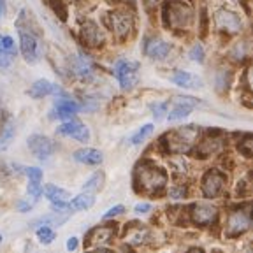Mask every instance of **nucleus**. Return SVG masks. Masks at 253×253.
Wrapping results in <instances>:
<instances>
[{"label":"nucleus","mask_w":253,"mask_h":253,"mask_svg":"<svg viewBox=\"0 0 253 253\" xmlns=\"http://www.w3.org/2000/svg\"><path fill=\"white\" fill-rule=\"evenodd\" d=\"M252 135L250 134H245L243 135V139L239 142H237V150H239V153L245 155L246 158L252 157Z\"/></svg>","instance_id":"nucleus-31"},{"label":"nucleus","mask_w":253,"mask_h":253,"mask_svg":"<svg viewBox=\"0 0 253 253\" xmlns=\"http://www.w3.org/2000/svg\"><path fill=\"white\" fill-rule=\"evenodd\" d=\"M14 120H12V116L5 115L4 120L0 122V150H5L11 144V141L14 139Z\"/></svg>","instance_id":"nucleus-21"},{"label":"nucleus","mask_w":253,"mask_h":253,"mask_svg":"<svg viewBox=\"0 0 253 253\" xmlns=\"http://www.w3.org/2000/svg\"><path fill=\"white\" fill-rule=\"evenodd\" d=\"M201 128L199 125H185L172 128L164 135L162 142L166 144V151L170 155H186L197 146Z\"/></svg>","instance_id":"nucleus-2"},{"label":"nucleus","mask_w":253,"mask_h":253,"mask_svg":"<svg viewBox=\"0 0 253 253\" xmlns=\"http://www.w3.org/2000/svg\"><path fill=\"white\" fill-rule=\"evenodd\" d=\"M169 195L172 199H183L186 195V188H183V186H178V188H172L169 192Z\"/></svg>","instance_id":"nucleus-38"},{"label":"nucleus","mask_w":253,"mask_h":253,"mask_svg":"<svg viewBox=\"0 0 253 253\" xmlns=\"http://www.w3.org/2000/svg\"><path fill=\"white\" fill-rule=\"evenodd\" d=\"M172 83L178 84L181 88H186V90H197V88H202V79L199 76L192 74V72L186 71H176L172 74Z\"/></svg>","instance_id":"nucleus-19"},{"label":"nucleus","mask_w":253,"mask_h":253,"mask_svg":"<svg viewBox=\"0 0 253 253\" xmlns=\"http://www.w3.org/2000/svg\"><path fill=\"white\" fill-rule=\"evenodd\" d=\"M204 56H206L204 47H202L201 44H194L192 49H190V60L195 63H202L204 62Z\"/></svg>","instance_id":"nucleus-33"},{"label":"nucleus","mask_w":253,"mask_h":253,"mask_svg":"<svg viewBox=\"0 0 253 253\" xmlns=\"http://www.w3.org/2000/svg\"><path fill=\"white\" fill-rule=\"evenodd\" d=\"M42 192H44V197H46L49 202L69 201V197H71V194H69L67 190L60 188V186H56V185H47V186H44Z\"/></svg>","instance_id":"nucleus-24"},{"label":"nucleus","mask_w":253,"mask_h":253,"mask_svg":"<svg viewBox=\"0 0 253 253\" xmlns=\"http://www.w3.org/2000/svg\"><path fill=\"white\" fill-rule=\"evenodd\" d=\"M28 97L32 99H44L47 95H63V91L60 90L58 84L47 81V79H37L36 83L28 88Z\"/></svg>","instance_id":"nucleus-17"},{"label":"nucleus","mask_w":253,"mask_h":253,"mask_svg":"<svg viewBox=\"0 0 253 253\" xmlns=\"http://www.w3.org/2000/svg\"><path fill=\"white\" fill-rule=\"evenodd\" d=\"M0 49H2V36H0Z\"/></svg>","instance_id":"nucleus-44"},{"label":"nucleus","mask_w":253,"mask_h":253,"mask_svg":"<svg viewBox=\"0 0 253 253\" xmlns=\"http://www.w3.org/2000/svg\"><path fill=\"white\" fill-rule=\"evenodd\" d=\"M115 76L122 90H132L139 83V63L132 60H118L115 65Z\"/></svg>","instance_id":"nucleus-5"},{"label":"nucleus","mask_w":253,"mask_h":253,"mask_svg":"<svg viewBox=\"0 0 253 253\" xmlns=\"http://www.w3.org/2000/svg\"><path fill=\"white\" fill-rule=\"evenodd\" d=\"M2 49H4V51H7V53H11V55H14L16 46H14V41H12V37L2 36Z\"/></svg>","instance_id":"nucleus-35"},{"label":"nucleus","mask_w":253,"mask_h":253,"mask_svg":"<svg viewBox=\"0 0 253 253\" xmlns=\"http://www.w3.org/2000/svg\"><path fill=\"white\" fill-rule=\"evenodd\" d=\"M230 83V72L229 71H218L216 74V88L218 91H225Z\"/></svg>","instance_id":"nucleus-32"},{"label":"nucleus","mask_w":253,"mask_h":253,"mask_svg":"<svg viewBox=\"0 0 253 253\" xmlns=\"http://www.w3.org/2000/svg\"><path fill=\"white\" fill-rule=\"evenodd\" d=\"M170 49H172V46L158 36L148 37L144 41V55L151 60H166L169 56Z\"/></svg>","instance_id":"nucleus-14"},{"label":"nucleus","mask_w":253,"mask_h":253,"mask_svg":"<svg viewBox=\"0 0 253 253\" xmlns=\"http://www.w3.org/2000/svg\"><path fill=\"white\" fill-rule=\"evenodd\" d=\"M132 227H128L125 234V241L132 243V245H141L148 239V230L144 227H141L139 223H130Z\"/></svg>","instance_id":"nucleus-22"},{"label":"nucleus","mask_w":253,"mask_h":253,"mask_svg":"<svg viewBox=\"0 0 253 253\" xmlns=\"http://www.w3.org/2000/svg\"><path fill=\"white\" fill-rule=\"evenodd\" d=\"M81 39L90 47H100L106 42V36H104L102 28L95 21H84V25L81 27Z\"/></svg>","instance_id":"nucleus-16"},{"label":"nucleus","mask_w":253,"mask_h":253,"mask_svg":"<svg viewBox=\"0 0 253 253\" xmlns=\"http://www.w3.org/2000/svg\"><path fill=\"white\" fill-rule=\"evenodd\" d=\"M104 179H106L104 178V172H95L93 176H91V178L83 185V192H90V194H93V192L102 190Z\"/></svg>","instance_id":"nucleus-26"},{"label":"nucleus","mask_w":253,"mask_h":253,"mask_svg":"<svg viewBox=\"0 0 253 253\" xmlns=\"http://www.w3.org/2000/svg\"><path fill=\"white\" fill-rule=\"evenodd\" d=\"M93 204H95L93 194H90V192H83V194L76 195V197L69 202V208L74 210V211H84V210H90Z\"/></svg>","instance_id":"nucleus-23"},{"label":"nucleus","mask_w":253,"mask_h":253,"mask_svg":"<svg viewBox=\"0 0 253 253\" xmlns=\"http://www.w3.org/2000/svg\"><path fill=\"white\" fill-rule=\"evenodd\" d=\"M11 60H12V55L4 49H0V69H7L11 65Z\"/></svg>","instance_id":"nucleus-36"},{"label":"nucleus","mask_w":253,"mask_h":253,"mask_svg":"<svg viewBox=\"0 0 253 253\" xmlns=\"http://www.w3.org/2000/svg\"><path fill=\"white\" fill-rule=\"evenodd\" d=\"M5 12H7V2H5V0H0V20L5 18Z\"/></svg>","instance_id":"nucleus-43"},{"label":"nucleus","mask_w":253,"mask_h":253,"mask_svg":"<svg viewBox=\"0 0 253 253\" xmlns=\"http://www.w3.org/2000/svg\"><path fill=\"white\" fill-rule=\"evenodd\" d=\"M134 210H135V213L144 214V213H148V211L151 210V206H150V204H146V202H142V204H137V206H135Z\"/></svg>","instance_id":"nucleus-39"},{"label":"nucleus","mask_w":253,"mask_h":253,"mask_svg":"<svg viewBox=\"0 0 253 253\" xmlns=\"http://www.w3.org/2000/svg\"><path fill=\"white\" fill-rule=\"evenodd\" d=\"M72 69H74V74L79 76L81 79H90L91 76H93V69H91V65L83 58V56L76 60Z\"/></svg>","instance_id":"nucleus-25"},{"label":"nucleus","mask_w":253,"mask_h":253,"mask_svg":"<svg viewBox=\"0 0 253 253\" xmlns=\"http://www.w3.org/2000/svg\"><path fill=\"white\" fill-rule=\"evenodd\" d=\"M142 2H144V5H146L148 9H155L162 4V0H142Z\"/></svg>","instance_id":"nucleus-41"},{"label":"nucleus","mask_w":253,"mask_h":253,"mask_svg":"<svg viewBox=\"0 0 253 253\" xmlns=\"http://www.w3.org/2000/svg\"><path fill=\"white\" fill-rule=\"evenodd\" d=\"M32 206H34V202H28V201H25V202H20L18 204V210L21 211V213H27V211H30L32 210Z\"/></svg>","instance_id":"nucleus-40"},{"label":"nucleus","mask_w":253,"mask_h":253,"mask_svg":"<svg viewBox=\"0 0 253 253\" xmlns=\"http://www.w3.org/2000/svg\"><path fill=\"white\" fill-rule=\"evenodd\" d=\"M214 25L220 32H225L229 36H236L243 30V21L241 18L236 14L234 11L229 9H220L214 14Z\"/></svg>","instance_id":"nucleus-10"},{"label":"nucleus","mask_w":253,"mask_h":253,"mask_svg":"<svg viewBox=\"0 0 253 253\" xmlns=\"http://www.w3.org/2000/svg\"><path fill=\"white\" fill-rule=\"evenodd\" d=\"M27 195L30 197V201H32V202H36L37 199H39L41 195H42V179L28 178Z\"/></svg>","instance_id":"nucleus-27"},{"label":"nucleus","mask_w":253,"mask_h":253,"mask_svg":"<svg viewBox=\"0 0 253 253\" xmlns=\"http://www.w3.org/2000/svg\"><path fill=\"white\" fill-rule=\"evenodd\" d=\"M167 183V172L162 167L155 166L150 160H142L137 164L134 172V186L142 195H160Z\"/></svg>","instance_id":"nucleus-1"},{"label":"nucleus","mask_w":253,"mask_h":253,"mask_svg":"<svg viewBox=\"0 0 253 253\" xmlns=\"http://www.w3.org/2000/svg\"><path fill=\"white\" fill-rule=\"evenodd\" d=\"M56 134L58 135H65V137H72L79 142H88L91 137L90 130L84 123H81L79 120H65L62 125L56 126Z\"/></svg>","instance_id":"nucleus-11"},{"label":"nucleus","mask_w":253,"mask_h":253,"mask_svg":"<svg viewBox=\"0 0 253 253\" xmlns=\"http://www.w3.org/2000/svg\"><path fill=\"white\" fill-rule=\"evenodd\" d=\"M250 225H252V220H250V211L248 206L245 210L239 208V210H234L232 213L229 214V220H227V227H225V234L229 237H239L245 232L250 230Z\"/></svg>","instance_id":"nucleus-6"},{"label":"nucleus","mask_w":253,"mask_h":253,"mask_svg":"<svg viewBox=\"0 0 253 253\" xmlns=\"http://www.w3.org/2000/svg\"><path fill=\"white\" fill-rule=\"evenodd\" d=\"M0 243H2V236H0Z\"/></svg>","instance_id":"nucleus-45"},{"label":"nucleus","mask_w":253,"mask_h":253,"mask_svg":"<svg viewBox=\"0 0 253 253\" xmlns=\"http://www.w3.org/2000/svg\"><path fill=\"white\" fill-rule=\"evenodd\" d=\"M76 248H78V237H69V241H67V250L74 252Z\"/></svg>","instance_id":"nucleus-42"},{"label":"nucleus","mask_w":253,"mask_h":253,"mask_svg":"<svg viewBox=\"0 0 253 253\" xmlns=\"http://www.w3.org/2000/svg\"><path fill=\"white\" fill-rule=\"evenodd\" d=\"M107 28L118 41H126L134 32V16L128 11H113L106 16Z\"/></svg>","instance_id":"nucleus-4"},{"label":"nucleus","mask_w":253,"mask_h":253,"mask_svg":"<svg viewBox=\"0 0 253 253\" xmlns=\"http://www.w3.org/2000/svg\"><path fill=\"white\" fill-rule=\"evenodd\" d=\"M197 104L199 102L194 97H176L172 102V107L167 111V115H166L167 122H179V120L186 118Z\"/></svg>","instance_id":"nucleus-13"},{"label":"nucleus","mask_w":253,"mask_h":253,"mask_svg":"<svg viewBox=\"0 0 253 253\" xmlns=\"http://www.w3.org/2000/svg\"><path fill=\"white\" fill-rule=\"evenodd\" d=\"M74 160L84 166H100L104 162L102 151L95 150V148H81L74 151Z\"/></svg>","instance_id":"nucleus-20"},{"label":"nucleus","mask_w":253,"mask_h":253,"mask_svg":"<svg viewBox=\"0 0 253 253\" xmlns=\"http://www.w3.org/2000/svg\"><path fill=\"white\" fill-rule=\"evenodd\" d=\"M20 32V51L27 63H37L41 58V47L37 37L30 30L18 28Z\"/></svg>","instance_id":"nucleus-8"},{"label":"nucleus","mask_w":253,"mask_h":253,"mask_svg":"<svg viewBox=\"0 0 253 253\" xmlns=\"http://www.w3.org/2000/svg\"><path fill=\"white\" fill-rule=\"evenodd\" d=\"M37 239L41 241V245H51L53 243V239L56 237V234H55V230L51 229L49 225H41L39 229H37Z\"/></svg>","instance_id":"nucleus-30"},{"label":"nucleus","mask_w":253,"mask_h":253,"mask_svg":"<svg viewBox=\"0 0 253 253\" xmlns=\"http://www.w3.org/2000/svg\"><path fill=\"white\" fill-rule=\"evenodd\" d=\"M194 9L183 0H169L164 5V25L170 30H188L194 25Z\"/></svg>","instance_id":"nucleus-3"},{"label":"nucleus","mask_w":253,"mask_h":253,"mask_svg":"<svg viewBox=\"0 0 253 253\" xmlns=\"http://www.w3.org/2000/svg\"><path fill=\"white\" fill-rule=\"evenodd\" d=\"M151 134H153V125H151V123H146V125L141 126V128H139V130L130 137V144L139 146V144H142V142L146 141Z\"/></svg>","instance_id":"nucleus-28"},{"label":"nucleus","mask_w":253,"mask_h":253,"mask_svg":"<svg viewBox=\"0 0 253 253\" xmlns=\"http://www.w3.org/2000/svg\"><path fill=\"white\" fill-rule=\"evenodd\" d=\"M195 148H197V151L201 153V157H208V155L220 150V142H218V139H208V141H202L201 144Z\"/></svg>","instance_id":"nucleus-29"},{"label":"nucleus","mask_w":253,"mask_h":253,"mask_svg":"<svg viewBox=\"0 0 253 253\" xmlns=\"http://www.w3.org/2000/svg\"><path fill=\"white\" fill-rule=\"evenodd\" d=\"M190 220L199 227H210L218 220V208L206 202H197V204L190 206Z\"/></svg>","instance_id":"nucleus-9"},{"label":"nucleus","mask_w":253,"mask_h":253,"mask_svg":"<svg viewBox=\"0 0 253 253\" xmlns=\"http://www.w3.org/2000/svg\"><path fill=\"white\" fill-rule=\"evenodd\" d=\"M78 109H79V106L74 100L67 99V97H60L55 102V107H53V116L58 120H71V118H74Z\"/></svg>","instance_id":"nucleus-18"},{"label":"nucleus","mask_w":253,"mask_h":253,"mask_svg":"<svg viewBox=\"0 0 253 253\" xmlns=\"http://www.w3.org/2000/svg\"><path fill=\"white\" fill-rule=\"evenodd\" d=\"M227 183V176L218 169H210L202 176V194L208 199H216L223 192Z\"/></svg>","instance_id":"nucleus-7"},{"label":"nucleus","mask_w":253,"mask_h":253,"mask_svg":"<svg viewBox=\"0 0 253 253\" xmlns=\"http://www.w3.org/2000/svg\"><path fill=\"white\" fill-rule=\"evenodd\" d=\"M116 227L113 225H100L95 227L88 232L86 236V243H84V248L88 250H104V245L109 243L113 237H115Z\"/></svg>","instance_id":"nucleus-12"},{"label":"nucleus","mask_w":253,"mask_h":253,"mask_svg":"<svg viewBox=\"0 0 253 253\" xmlns=\"http://www.w3.org/2000/svg\"><path fill=\"white\" fill-rule=\"evenodd\" d=\"M28 148H30L32 155L37 158V160H47V158L53 155V142L49 137L41 134H32L28 137Z\"/></svg>","instance_id":"nucleus-15"},{"label":"nucleus","mask_w":253,"mask_h":253,"mask_svg":"<svg viewBox=\"0 0 253 253\" xmlns=\"http://www.w3.org/2000/svg\"><path fill=\"white\" fill-rule=\"evenodd\" d=\"M151 111H153L155 120H162L167 113V102H155L151 104Z\"/></svg>","instance_id":"nucleus-34"},{"label":"nucleus","mask_w":253,"mask_h":253,"mask_svg":"<svg viewBox=\"0 0 253 253\" xmlns=\"http://www.w3.org/2000/svg\"><path fill=\"white\" fill-rule=\"evenodd\" d=\"M123 213H125V208H123V206H115V208H111V210L104 214V220H109V218H115V216L123 214Z\"/></svg>","instance_id":"nucleus-37"}]
</instances>
